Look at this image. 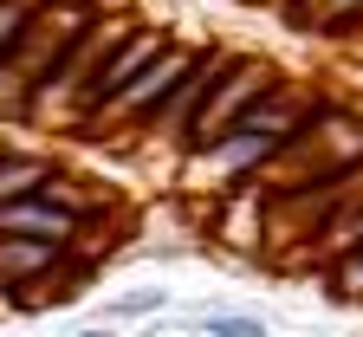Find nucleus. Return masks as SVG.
Masks as SVG:
<instances>
[{
    "label": "nucleus",
    "mask_w": 363,
    "mask_h": 337,
    "mask_svg": "<svg viewBox=\"0 0 363 337\" xmlns=\"http://www.w3.org/2000/svg\"><path fill=\"white\" fill-rule=\"evenodd\" d=\"M318 111H325V98H318V91H305V84H279L266 104H253L220 143H208V150H195V156H182V182L201 188V195L253 188V182L266 175V162L279 156Z\"/></svg>",
    "instance_id": "1"
},
{
    "label": "nucleus",
    "mask_w": 363,
    "mask_h": 337,
    "mask_svg": "<svg viewBox=\"0 0 363 337\" xmlns=\"http://www.w3.org/2000/svg\"><path fill=\"white\" fill-rule=\"evenodd\" d=\"M357 175H363V117L325 98V111L266 162L259 188L266 195H311V188H344Z\"/></svg>",
    "instance_id": "2"
},
{
    "label": "nucleus",
    "mask_w": 363,
    "mask_h": 337,
    "mask_svg": "<svg viewBox=\"0 0 363 337\" xmlns=\"http://www.w3.org/2000/svg\"><path fill=\"white\" fill-rule=\"evenodd\" d=\"M195 59H201V45H182V39H169V45H162V59H156L143 78H136V84L123 91V98L104 111V117H91V123H84V136L117 143V150H123V143H143L150 117H156V111L175 98V84L195 72Z\"/></svg>",
    "instance_id": "3"
},
{
    "label": "nucleus",
    "mask_w": 363,
    "mask_h": 337,
    "mask_svg": "<svg viewBox=\"0 0 363 337\" xmlns=\"http://www.w3.org/2000/svg\"><path fill=\"white\" fill-rule=\"evenodd\" d=\"M279 84H286V72L272 65V59L234 53V59H227V72L214 78V91H208V104H201V117H195V130H189V150H182V156H195V150H208V143H220V136L234 130V123H240L253 104H266Z\"/></svg>",
    "instance_id": "4"
},
{
    "label": "nucleus",
    "mask_w": 363,
    "mask_h": 337,
    "mask_svg": "<svg viewBox=\"0 0 363 337\" xmlns=\"http://www.w3.org/2000/svg\"><path fill=\"white\" fill-rule=\"evenodd\" d=\"M227 45H201V59H195V72L175 84V98L150 117V130H143V143L136 150H169L175 162H182V150H189V130H195V117H201V104H208V91H214V78L227 72Z\"/></svg>",
    "instance_id": "5"
},
{
    "label": "nucleus",
    "mask_w": 363,
    "mask_h": 337,
    "mask_svg": "<svg viewBox=\"0 0 363 337\" xmlns=\"http://www.w3.org/2000/svg\"><path fill=\"white\" fill-rule=\"evenodd\" d=\"M162 45H169V33H162V26H136V33L117 45V53L104 59V72L91 78V91H84V111H78V130H84L91 117H104V111L123 98V91H130L136 78H143L156 59H162Z\"/></svg>",
    "instance_id": "6"
},
{
    "label": "nucleus",
    "mask_w": 363,
    "mask_h": 337,
    "mask_svg": "<svg viewBox=\"0 0 363 337\" xmlns=\"http://www.w3.org/2000/svg\"><path fill=\"white\" fill-rule=\"evenodd\" d=\"M208 227L227 253L240 260H266V188H227V195L208 201Z\"/></svg>",
    "instance_id": "7"
},
{
    "label": "nucleus",
    "mask_w": 363,
    "mask_h": 337,
    "mask_svg": "<svg viewBox=\"0 0 363 337\" xmlns=\"http://www.w3.org/2000/svg\"><path fill=\"white\" fill-rule=\"evenodd\" d=\"M0 240H39V247H78V221L59 208V201H45V195H33V201H13V208H0Z\"/></svg>",
    "instance_id": "8"
},
{
    "label": "nucleus",
    "mask_w": 363,
    "mask_h": 337,
    "mask_svg": "<svg viewBox=\"0 0 363 337\" xmlns=\"http://www.w3.org/2000/svg\"><path fill=\"white\" fill-rule=\"evenodd\" d=\"M65 266V247H39V240H0V299L20 305L33 285H45Z\"/></svg>",
    "instance_id": "9"
},
{
    "label": "nucleus",
    "mask_w": 363,
    "mask_h": 337,
    "mask_svg": "<svg viewBox=\"0 0 363 337\" xmlns=\"http://www.w3.org/2000/svg\"><path fill=\"white\" fill-rule=\"evenodd\" d=\"M279 20H286L292 33H318V39L350 45L357 26H363V0H286Z\"/></svg>",
    "instance_id": "10"
},
{
    "label": "nucleus",
    "mask_w": 363,
    "mask_h": 337,
    "mask_svg": "<svg viewBox=\"0 0 363 337\" xmlns=\"http://www.w3.org/2000/svg\"><path fill=\"white\" fill-rule=\"evenodd\" d=\"M52 156L45 150H0V208H13V201H33L45 195V182H52Z\"/></svg>",
    "instance_id": "11"
},
{
    "label": "nucleus",
    "mask_w": 363,
    "mask_h": 337,
    "mask_svg": "<svg viewBox=\"0 0 363 337\" xmlns=\"http://www.w3.org/2000/svg\"><path fill=\"white\" fill-rule=\"evenodd\" d=\"M344 253H363V182L350 188V201L337 208L331 233L318 240V253H311V266H331V260H344Z\"/></svg>",
    "instance_id": "12"
},
{
    "label": "nucleus",
    "mask_w": 363,
    "mask_h": 337,
    "mask_svg": "<svg viewBox=\"0 0 363 337\" xmlns=\"http://www.w3.org/2000/svg\"><path fill=\"white\" fill-rule=\"evenodd\" d=\"M325 279H331V299H344V305H363V253H344V260H331V266H325Z\"/></svg>",
    "instance_id": "13"
},
{
    "label": "nucleus",
    "mask_w": 363,
    "mask_h": 337,
    "mask_svg": "<svg viewBox=\"0 0 363 337\" xmlns=\"http://www.w3.org/2000/svg\"><path fill=\"white\" fill-rule=\"evenodd\" d=\"M201 337H266V318H253V311H201Z\"/></svg>",
    "instance_id": "14"
},
{
    "label": "nucleus",
    "mask_w": 363,
    "mask_h": 337,
    "mask_svg": "<svg viewBox=\"0 0 363 337\" xmlns=\"http://www.w3.org/2000/svg\"><path fill=\"white\" fill-rule=\"evenodd\" d=\"M162 305H169L162 285H150V292H123V299L104 305V324H117V318H150V311H162Z\"/></svg>",
    "instance_id": "15"
},
{
    "label": "nucleus",
    "mask_w": 363,
    "mask_h": 337,
    "mask_svg": "<svg viewBox=\"0 0 363 337\" xmlns=\"http://www.w3.org/2000/svg\"><path fill=\"white\" fill-rule=\"evenodd\" d=\"M39 7H45V13H65V20H91L104 0H39Z\"/></svg>",
    "instance_id": "16"
},
{
    "label": "nucleus",
    "mask_w": 363,
    "mask_h": 337,
    "mask_svg": "<svg viewBox=\"0 0 363 337\" xmlns=\"http://www.w3.org/2000/svg\"><path fill=\"white\" fill-rule=\"evenodd\" d=\"M72 337H117L111 324H84V331H72Z\"/></svg>",
    "instance_id": "17"
},
{
    "label": "nucleus",
    "mask_w": 363,
    "mask_h": 337,
    "mask_svg": "<svg viewBox=\"0 0 363 337\" xmlns=\"http://www.w3.org/2000/svg\"><path fill=\"white\" fill-rule=\"evenodd\" d=\"M150 337H189V331H150Z\"/></svg>",
    "instance_id": "18"
},
{
    "label": "nucleus",
    "mask_w": 363,
    "mask_h": 337,
    "mask_svg": "<svg viewBox=\"0 0 363 337\" xmlns=\"http://www.w3.org/2000/svg\"><path fill=\"white\" fill-rule=\"evenodd\" d=\"M259 7H272V13H279V7H286V0H259Z\"/></svg>",
    "instance_id": "19"
}]
</instances>
